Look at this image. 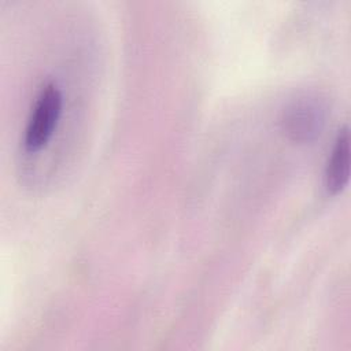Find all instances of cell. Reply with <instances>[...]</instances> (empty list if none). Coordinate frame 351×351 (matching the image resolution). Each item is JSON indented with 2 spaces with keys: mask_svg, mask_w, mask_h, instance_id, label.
<instances>
[{
  "mask_svg": "<svg viewBox=\"0 0 351 351\" xmlns=\"http://www.w3.org/2000/svg\"><path fill=\"white\" fill-rule=\"evenodd\" d=\"M350 181V132L343 126L335 140L330 155L328 158L324 184L330 195L340 193Z\"/></svg>",
  "mask_w": 351,
  "mask_h": 351,
  "instance_id": "obj_3",
  "label": "cell"
},
{
  "mask_svg": "<svg viewBox=\"0 0 351 351\" xmlns=\"http://www.w3.org/2000/svg\"><path fill=\"white\" fill-rule=\"evenodd\" d=\"M63 112V93L55 82H47L40 89L30 110L23 132V149L36 154L51 141Z\"/></svg>",
  "mask_w": 351,
  "mask_h": 351,
  "instance_id": "obj_1",
  "label": "cell"
},
{
  "mask_svg": "<svg viewBox=\"0 0 351 351\" xmlns=\"http://www.w3.org/2000/svg\"><path fill=\"white\" fill-rule=\"evenodd\" d=\"M325 118L326 110L317 99L300 97L289 103L282 111L281 125L292 141L307 143L319 136Z\"/></svg>",
  "mask_w": 351,
  "mask_h": 351,
  "instance_id": "obj_2",
  "label": "cell"
}]
</instances>
